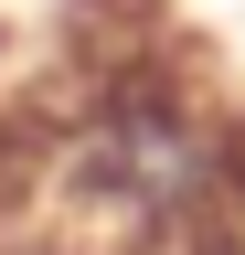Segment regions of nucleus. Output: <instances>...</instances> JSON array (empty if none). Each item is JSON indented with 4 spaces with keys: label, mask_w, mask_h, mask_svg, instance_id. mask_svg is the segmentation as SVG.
<instances>
[{
    "label": "nucleus",
    "mask_w": 245,
    "mask_h": 255,
    "mask_svg": "<svg viewBox=\"0 0 245 255\" xmlns=\"http://www.w3.org/2000/svg\"><path fill=\"white\" fill-rule=\"evenodd\" d=\"M43 159L75 223H107V245L245 255V117L171 64H107Z\"/></svg>",
    "instance_id": "f257e3e1"
}]
</instances>
